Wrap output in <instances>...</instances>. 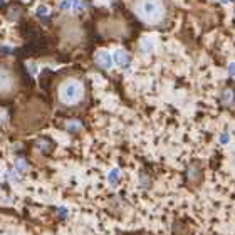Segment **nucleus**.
I'll list each match as a JSON object with an SVG mask.
<instances>
[{"label":"nucleus","mask_w":235,"mask_h":235,"mask_svg":"<svg viewBox=\"0 0 235 235\" xmlns=\"http://www.w3.org/2000/svg\"><path fill=\"white\" fill-rule=\"evenodd\" d=\"M153 51V39L151 37H145L141 40V52L143 54H149Z\"/></svg>","instance_id":"obj_6"},{"label":"nucleus","mask_w":235,"mask_h":235,"mask_svg":"<svg viewBox=\"0 0 235 235\" xmlns=\"http://www.w3.org/2000/svg\"><path fill=\"white\" fill-rule=\"evenodd\" d=\"M27 67H29L30 74H34V76H35V74L39 72V65H37L35 62H29V64H27Z\"/></svg>","instance_id":"obj_7"},{"label":"nucleus","mask_w":235,"mask_h":235,"mask_svg":"<svg viewBox=\"0 0 235 235\" xmlns=\"http://www.w3.org/2000/svg\"><path fill=\"white\" fill-rule=\"evenodd\" d=\"M133 8L136 15L146 24H159L166 17V4L165 0H134Z\"/></svg>","instance_id":"obj_2"},{"label":"nucleus","mask_w":235,"mask_h":235,"mask_svg":"<svg viewBox=\"0 0 235 235\" xmlns=\"http://www.w3.org/2000/svg\"><path fill=\"white\" fill-rule=\"evenodd\" d=\"M59 7H61L62 10H67V8L71 7V0H61V4H59Z\"/></svg>","instance_id":"obj_9"},{"label":"nucleus","mask_w":235,"mask_h":235,"mask_svg":"<svg viewBox=\"0 0 235 235\" xmlns=\"http://www.w3.org/2000/svg\"><path fill=\"white\" fill-rule=\"evenodd\" d=\"M0 52H2V54H10V52H12V45H2V47H0Z\"/></svg>","instance_id":"obj_10"},{"label":"nucleus","mask_w":235,"mask_h":235,"mask_svg":"<svg viewBox=\"0 0 235 235\" xmlns=\"http://www.w3.org/2000/svg\"><path fill=\"white\" fill-rule=\"evenodd\" d=\"M35 12H37V15H42V17H44V15H45V14H47V5L40 4V5H39V7H37V8H35Z\"/></svg>","instance_id":"obj_8"},{"label":"nucleus","mask_w":235,"mask_h":235,"mask_svg":"<svg viewBox=\"0 0 235 235\" xmlns=\"http://www.w3.org/2000/svg\"><path fill=\"white\" fill-rule=\"evenodd\" d=\"M55 99L62 108H77L86 99V87L76 76H67L55 87Z\"/></svg>","instance_id":"obj_1"},{"label":"nucleus","mask_w":235,"mask_h":235,"mask_svg":"<svg viewBox=\"0 0 235 235\" xmlns=\"http://www.w3.org/2000/svg\"><path fill=\"white\" fill-rule=\"evenodd\" d=\"M222 4H228V2H230V0H220Z\"/></svg>","instance_id":"obj_13"},{"label":"nucleus","mask_w":235,"mask_h":235,"mask_svg":"<svg viewBox=\"0 0 235 235\" xmlns=\"http://www.w3.org/2000/svg\"><path fill=\"white\" fill-rule=\"evenodd\" d=\"M96 61H98V64L101 65V67H104V69H109L112 65V57H111V54L109 52H106V51H101L98 55H96Z\"/></svg>","instance_id":"obj_5"},{"label":"nucleus","mask_w":235,"mask_h":235,"mask_svg":"<svg viewBox=\"0 0 235 235\" xmlns=\"http://www.w3.org/2000/svg\"><path fill=\"white\" fill-rule=\"evenodd\" d=\"M228 74H230V76H235V62L228 64Z\"/></svg>","instance_id":"obj_11"},{"label":"nucleus","mask_w":235,"mask_h":235,"mask_svg":"<svg viewBox=\"0 0 235 235\" xmlns=\"http://www.w3.org/2000/svg\"><path fill=\"white\" fill-rule=\"evenodd\" d=\"M112 61H114V64L119 65V67H128L131 59L124 49H116V51L112 52Z\"/></svg>","instance_id":"obj_4"},{"label":"nucleus","mask_w":235,"mask_h":235,"mask_svg":"<svg viewBox=\"0 0 235 235\" xmlns=\"http://www.w3.org/2000/svg\"><path fill=\"white\" fill-rule=\"evenodd\" d=\"M14 91V77L10 71L0 67V96H7Z\"/></svg>","instance_id":"obj_3"},{"label":"nucleus","mask_w":235,"mask_h":235,"mask_svg":"<svg viewBox=\"0 0 235 235\" xmlns=\"http://www.w3.org/2000/svg\"><path fill=\"white\" fill-rule=\"evenodd\" d=\"M227 141H228V136H227V134H223V136H222V143H227Z\"/></svg>","instance_id":"obj_12"}]
</instances>
